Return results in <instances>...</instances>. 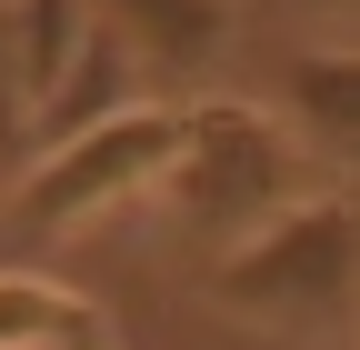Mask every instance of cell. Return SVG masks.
<instances>
[{
    "instance_id": "6da1fadb",
    "label": "cell",
    "mask_w": 360,
    "mask_h": 350,
    "mask_svg": "<svg viewBox=\"0 0 360 350\" xmlns=\"http://www.w3.org/2000/svg\"><path fill=\"white\" fill-rule=\"evenodd\" d=\"M310 190H330V170L310 160L281 120H270L260 101H180V141H170V160H160V181H150V200L170 210V231H180V250L210 260L220 250H240V240H260L281 210H300Z\"/></svg>"
},
{
    "instance_id": "7a4b0ae2",
    "label": "cell",
    "mask_w": 360,
    "mask_h": 350,
    "mask_svg": "<svg viewBox=\"0 0 360 350\" xmlns=\"http://www.w3.org/2000/svg\"><path fill=\"white\" fill-rule=\"evenodd\" d=\"M200 300L220 320H240V330L340 350L350 340V200H340V181L310 190L300 210H281L260 240L220 250L200 271Z\"/></svg>"
},
{
    "instance_id": "3957f363",
    "label": "cell",
    "mask_w": 360,
    "mask_h": 350,
    "mask_svg": "<svg viewBox=\"0 0 360 350\" xmlns=\"http://www.w3.org/2000/svg\"><path fill=\"white\" fill-rule=\"evenodd\" d=\"M170 141H180V110L141 101V110H120L101 130H80V141L30 150L11 181H0V231L11 240H60V231L101 221V210H120V200H150Z\"/></svg>"
},
{
    "instance_id": "277c9868",
    "label": "cell",
    "mask_w": 360,
    "mask_h": 350,
    "mask_svg": "<svg viewBox=\"0 0 360 350\" xmlns=\"http://www.w3.org/2000/svg\"><path fill=\"white\" fill-rule=\"evenodd\" d=\"M90 30H110L141 101L180 110V101H210V80L240 40V11L231 0H90Z\"/></svg>"
},
{
    "instance_id": "5b68a950",
    "label": "cell",
    "mask_w": 360,
    "mask_h": 350,
    "mask_svg": "<svg viewBox=\"0 0 360 350\" xmlns=\"http://www.w3.org/2000/svg\"><path fill=\"white\" fill-rule=\"evenodd\" d=\"M270 120H281L321 170H340V160H350V120H360L350 51H300V60H281V101H270Z\"/></svg>"
},
{
    "instance_id": "8992f818",
    "label": "cell",
    "mask_w": 360,
    "mask_h": 350,
    "mask_svg": "<svg viewBox=\"0 0 360 350\" xmlns=\"http://www.w3.org/2000/svg\"><path fill=\"white\" fill-rule=\"evenodd\" d=\"M0 350H110V320L60 280L0 271Z\"/></svg>"
},
{
    "instance_id": "52a82bcc",
    "label": "cell",
    "mask_w": 360,
    "mask_h": 350,
    "mask_svg": "<svg viewBox=\"0 0 360 350\" xmlns=\"http://www.w3.org/2000/svg\"><path fill=\"white\" fill-rule=\"evenodd\" d=\"M80 40H90V0H11V60H20L30 110L60 91V70L80 60Z\"/></svg>"
},
{
    "instance_id": "ba28073f",
    "label": "cell",
    "mask_w": 360,
    "mask_h": 350,
    "mask_svg": "<svg viewBox=\"0 0 360 350\" xmlns=\"http://www.w3.org/2000/svg\"><path fill=\"white\" fill-rule=\"evenodd\" d=\"M300 11H321V20H340V11H350V0H300Z\"/></svg>"
}]
</instances>
